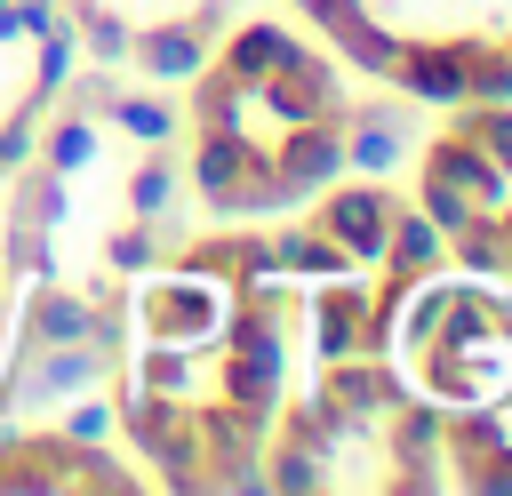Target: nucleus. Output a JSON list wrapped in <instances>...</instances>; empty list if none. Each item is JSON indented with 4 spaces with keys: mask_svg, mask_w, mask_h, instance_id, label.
<instances>
[{
    "mask_svg": "<svg viewBox=\"0 0 512 496\" xmlns=\"http://www.w3.org/2000/svg\"><path fill=\"white\" fill-rule=\"evenodd\" d=\"M192 64H200V48H192V32H184V24L144 40V72H152V80H184Z\"/></svg>",
    "mask_w": 512,
    "mask_h": 496,
    "instance_id": "nucleus-1",
    "label": "nucleus"
},
{
    "mask_svg": "<svg viewBox=\"0 0 512 496\" xmlns=\"http://www.w3.org/2000/svg\"><path fill=\"white\" fill-rule=\"evenodd\" d=\"M328 224H336L352 248H384V216H376V200H368V192H344V200L328 208Z\"/></svg>",
    "mask_w": 512,
    "mask_h": 496,
    "instance_id": "nucleus-2",
    "label": "nucleus"
},
{
    "mask_svg": "<svg viewBox=\"0 0 512 496\" xmlns=\"http://www.w3.org/2000/svg\"><path fill=\"white\" fill-rule=\"evenodd\" d=\"M112 120H120L128 136H144V144H168V128H176V112L152 104V96H112Z\"/></svg>",
    "mask_w": 512,
    "mask_h": 496,
    "instance_id": "nucleus-3",
    "label": "nucleus"
},
{
    "mask_svg": "<svg viewBox=\"0 0 512 496\" xmlns=\"http://www.w3.org/2000/svg\"><path fill=\"white\" fill-rule=\"evenodd\" d=\"M168 192H176V168H168V160H152V168H136L128 208H136V216H160V208H168Z\"/></svg>",
    "mask_w": 512,
    "mask_h": 496,
    "instance_id": "nucleus-4",
    "label": "nucleus"
},
{
    "mask_svg": "<svg viewBox=\"0 0 512 496\" xmlns=\"http://www.w3.org/2000/svg\"><path fill=\"white\" fill-rule=\"evenodd\" d=\"M352 160H360V168H392V160H400V120H368L360 144H352Z\"/></svg>",
    "mask_w": 512,
    "mask_h": 496,
    "instance_id": "nucleus-5",
    "label": "nucleus"
},
{
    "mask_svg": "<svg viewBox=\"0 0 512 496\" xmlns=\"http://www.w3.org/2000/svg\"><path fill=\"white\" fill-rule=\"evenodd\" d=\"M88 152H96V128H80V120H64V128H56V144H48V160H56V168H80Z\"/></svg>",
    "mask_w": 512,
    "mask_h": 496,
    "instance_id": "nucleus-6",
    "label": "nucleus"
},
{
    "mask_svg": "<svg viewBox=\"0 0 512 496\" xmlns=\"http://www.w3.org/2000/svg\"><path fill=\"white\" fill-rule=\"evenodd\" d=\"M488 160H496V168H512V120H496V128H488Z\"/></svg>",
    "mask_w": 512,
    "mask_h": 496,
    "instance_id": "nucleus-7",
    "label": "nucleus"
}]
</instances>
